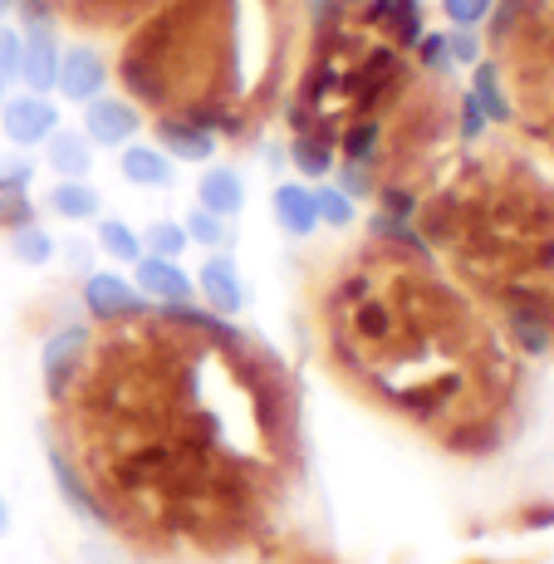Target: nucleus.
Masks as SVG:
<instances>
[{"mask_svg":"<svg viewBox=\"0 0 554 564\" xmlns=\"http://www.w3.org/2000/svg\"><path fill=\"white\" fill-rule=\"evenodd\" d=\"M50 408L69 506L148 550H241L270 530L300 471L285 368L192 305L99 324Z\"/></svg>","mask_w":554,"mask_h":564,"instance_id":"f257e3e1","label":"nucleus"},{"mask_svg":"<svg viewBox=\"0 0 554 564\" xmlns=\"http://www.w3.org/2000/svg\"><path fill=\"white\" fill-rule=\"evenodd\" d=\"M324 349L354 393L447 452L481 457L510 432L520 359L506 329L432 251L373 241L349 256L319 300Z\"/></svg>","mask_w":554,"mask_h":564,"instance_id":"f03ea898","label":"nucleus"},{"mask_svg":"<svg viewBox=\"0 0 554 564\" xmlns=\"http://www.w3.org/2000/svg\"><path fill=\"white\" fill-rule=\"evenodd\" d=\"M427 251L452 280L501 314L510 344L545 354L554 339V192L520 177H471L417 212Z\"/></svg>","mask_w":554,"mask_h":564,"instance_id":"7ed1b4c3","label":"nucleus"},{"mask_svg":"<svg viewBox=\"0 0 554 564\" xmlns=\"http://www.w3.org/2000/svg\"><path fill=\"white\" fill-rule=\"evenodd\" d=\"M138 133H143V113H138L133 99L99 94V99L84 104V138L94 148H128Z\"/></svg>","mask_w":554,"mask_h":564,"instance_id":"20e7f679","label":"nucleus"},{"mask_svg":"<svg viewBox=\"0 0 554 564\" xmlns=\"http://www.w3.org/2000/svg\"><path fill=\"white\" fill-rule=\"evenodd\" d=\"M0 128L15 148H40L59 128V108L50 104V94H15L0 104Z\"/></svg>","mask_w":554,"mask_h":564,"instance_id":"39448f33","label":"nucleus"},{"mask_svg":"<svg viewBox=\"0 0 554 564\" xmlns=\"http://www.w3.org/2000/svg\"><path fill=\"white\" fill-rule=\"evenodd\" d=\"M133 285L143 300H152V305H192V295H197L192 275L177 265V260L148 256V251L133 260Z\"/></svg>","mask_w":554,"mask_h":564,"instance_id":"423d86ee","label":"nucleus"},{"mask_svg":"<svg viewBox=\"0 0 554 564\" xmlns=\"http://www.w3.org/2000/svg\"><path fill=\"white\" fill-rule=\"evenodd\" d=\"M54 89H59L69 104L99 99V94L108 89V64H104V54H94V50H84V45L59 50V79H54Z\"/></svg>","mask_w":554,"mask_h":564,"instance_id":"0eeeda50","label":"nucleus"},{"mask_svg":"<svg viewBox=\"0 0 554 564\" xmlns=\"http://www.w3.org/2000/svg\"><path fill=\"white\" fill-rule=\"evenodd\" d=\"M152 138H157V148L172 162H211L216 158V133L206 123H192V118L162 113L157 123H152Z\"/></svg>","mask_w":554,"mask_h":564,"instance_id":"6e6552de","label":"nucleus"},{"mask_svg":"<svg viewBox=\"0 0 554 564\" xmlns=\"http://www.w3.org/2000/svg\"><path fill=\"white\" fill-rule=\"evenodd\" d=\"M89 334H94L89 324H69V329H59L45 344V393H50V403L74 383V373H79V364H84V349H89Z\"/></svg>","mask_w":554,"mask_h":564,"instance_id":"1a4fd4ad","label":"nucleus"},{"mask_svg":"<svg viewBox=\"0 0 554 564\" xmlns=\"http://www.w3.org/2000/svg\"><path fill=\"white\" fill-rule=\"evenodd\" d=\"M202 290V300L211 305V314H236L246 305V285H241V270L226 251H211L202 260V275L192 280Z\"/></svg>","mask_w":554,"mask_h":564,"instance_id":"9d476101","label":"nucleus"},{"mask_svg":"<svg viewBox=\"0 0 554 564\" xmlns=\"http://www.w3.org/2000/svg\"><path fill=\"white\" fill-rule=\"evenodd\" d=\"M143 305L148 300L138 295V285L123 275H89L84 280V310H89L94 324H113V319H123V314H133Z\"/></svg>","mask_w":554,"mask_h":564,"instance_id":"9b49d317","label":"nucleus"},{"mask_svg":"<svg viewBox=\"0 0 554 564\" xmlns=\"http://www.w3.org/2000/svg\"><path fill=\"white\" fill-rule=\"evenodd\" d=\"M20 79L30 84V94H50L59 79V45H54V30L35 25L25 35V59H20Z\"/></svg>","mask_w":554,"mask_h":564,"instance_id":"f8f14e48","label":"nucleus"},{"mask_svg":"<svg viewBox=\"0 0 554 564\" xmlns=\"http://www.w3.org/2000/svg\"><path fill=\"white\" fill-rule=\"evenodd\" d=\"M270 212H275L285 236H309L319 226V216H314V187H304V182H280L270 192Z\"/></svg>","mask_w":554,"mask_h":564,"instance_id":"ddd939ff","label":"nucleus"},{"mask_svg":"<svg viewBox=\"0 0 554 564\" xmlns=\"http://www.w3.org/2000/svg\"><path fill=\"white\" fill-rule=\"evenodd\" d=\"M45 162H50V172H59V177H89L94 143L84 133H74V128H54L45 138Z\"/></svg>","mask_w":554,"mask_h":564,"instance_id":"4468645a","label":"nucleus"},{"mask_svg":"<svg viewBox=\"0 0 554 564\" xmlns=\"http://www.w3.org/2000/svg\"><path fill=\"white\" fill-rule=\"evenodd\" d=\"M197 206L216 216H236L246 206V182L236 167H206L202 182H197Z\"/></svg>","mask_w":554,"mask_h":564,"instance_id":"2eb2a0df","label":"nucleus"},{"mask_svg":"<svg viewBox=\"0 0 554 564\" xmlns=\"http://www.w3.org/2000/svg\"><path fill=\"white\" fill-rule=\"evenodd\" d=\"M50 212L64 221H94L104 212L99 187H89V177H59L50 187Z\"/></svg>","mask_w":554,"mask_h":564,"instance_id":"dca6fc26","label":"nucleus"},{"mask_svg":"<svg viewBox=\"0 0 554 564\" xmlns=\"http://www.w3.org/2000/svg\"><path fill=\"white\" fill-rule=\"evenodd\" d=\"M368 25H378L383 35H393L398 45H417V40H422L417 0H373V10H368Z\"/></svg>","mask_w":554,"mask_h":564,"instance_id":"f3484780","label":"nucleus"},{"mask_svg":"<svg viewBox=\"0 0 554 564\" xmlns=\"http://www.w3.org/2000/svg\"><path fill=\"white\" fill-rule=\"evenodd\" d=\"M123 177L133 187H172V158L162 148H148V143H128L123 148Z\"/></svg>","mask_w":554,"mask_h":564,"instance_id":"a211bd4d","label":"nucleus"},{"mask_svg":"<svg viewBox=\"0 0 554 564\" xmlns=\"http://www.w3.org/2000/svg\"><path fill=\"white\" fill-rule=\"evenodd\" d=\"M30 167H10L0 177V231H20V226H35V202L25 192Z\"/></svg>","mask_w":554,"mask_h":564,"instance_id":"6ab92c4d","label":"nucleus"},{"mask_svg":"<svg viewBox=\"0 0 554 564\" xmlns=\"http://www.w3.org/2000/svg\"><path fill=\"white\" fill-rule=\"evenodd\" d=\"M476 69V84H471V99L476 108L486 113V123H515V104L506 99L501 89V74H496V64H471Z\"/></svg>","mask_w":554,"mask_h":564,"instance_id":"aec40b11","label":"nucleus"},{"mask_svg":"<svg viewBox=\"0 0 554 564\" xmlns=\"http://www.w3.org/2000/svg\"><path fill=\"white\" fill-rule=\"evenodd\" d=\"M290 158L304 177H324V172H334V133H300Z\"/></svg>","mask_w":554,"mask_h":564,"instance_id":"412c9836","label":"nucleus"},{"mask_svg":"<svg viewBox=\"0 0 554 564\" xmlns=\"http://www.w3.org/2000/svg\"><path fill=\"white\" fill-rule=\"evenodd\" d=\"M182 231H187V241H197L202 251H226V246H231V226H226V216L206 212V206H192L187 221H182Z\"/></svg>","mask_w":554,"mask_h":564,"instance_id":"4be33fe9","label":"nucleus"},{"mask_svg":"<svg viewBox=\"0 0 554 564\" xmlns=\"http://www.w3.org/2000/svg\"><path fill=\"white\" fill-rule=\"evenodd\" d=\"M99 246L113 260H123V265H133V260L143 256V236H138L128 221H118V216H104L99 221Z\"/></svg>","mask_w":554,"mask_h":564,"instance_id":"5701e85b","label":"nucleus"},{"mask_svg":"<svg viewBox=\"0 0 554 564\" xmlns=\"http://www.w3.org/2000/svg\"><path fill=\"white\" fill-rule=\"evenodd\" d=\"M10 256L20 260V265H50L54 260V241L45 226H20V231H10Z\"/></svg>","mask_w":554,"mask_h":564,"instance_id":"b1692460","label":"nucleus"},{"mask_svg":"<svg viewBox=\"0 0 554 564\" xmlns=\"http://www.w3.org/2000/svg\"><path fill=\"white\" fill-rule=\"evenodd\" d=\"M314 216H319V226H354L358 206H354L349 192H339V187H319V192H314Z\"/></svg>","mask_w":554,"mask_h":564,"instance_id":"393cba45","label":"nucleus"},{"mask_svg":"<svg viewBox=\"0 0 554 564\" xmlns=\"http://www.w3.org/2000/svg\"><path fill=\"white\" fill-rule=\"evenodd\" d=\"M187 231H182L177 221H152L148 231H143V251L148 256H167V260H177L182 251H187Z\"/></svg>","mask_w":554,"mask_h":564,"instance_id":"a878e982","label":"nucleus"},{"mask_svg":"<svg viewBox=\"0 0 554 564\" xmlns=\"http://www.w3.org/2000/svg\"><path fill=\"white\" fill-rule=\"evenodd\" d=\"M491 10H496V0H442V15H447L452 25H461V30H476Z\"/></svg>","mask_w":554,"mask_h":564,"instance_id":"bb28decb","label":"nucleus"},{"mask_svg":"<svg viewBox=\"0 0 554 564\" xmlns=\"http://www.w3.org/2000/svg\"><path fill=\"white\" fill-rule=\"evenodd\" d=\"M20 59H25V35L10 25H0V79H20Z\"/></svg>","mask_w":554,"mask_h":564,"instance_id":"cd10ccee","label":"nucleus"},{"mask_svg":"<svg viewBox=\"0 0 554 564\" xmlns=\"http://www.w3.org/2000/svg\"><path fill=\"white\" fill-rule=\"evenodd\" d=\"M339 192H349V197H368L373 187V167H363V162H339Z\"/></svg>","mask_w":554,"mask_h":564,"instance_id":"c85d7f7f","label":"nucleus"},{"mask_svg":"<svg viewBox=\"0 0 554 564\" xmlns=\"http://www.w3.org/2000/svg\"><path fill=\"white\" fill-rule=\"evenodd\" d=\"M447 50H452V64H476L481 59V40H476V30H461V25L447 35Z\"/></svg>","mask_w":554,"mask_h":564,"instance_id":"c756f323","label":"nucleus"},{"mask_svg":"<svg viewBox=\"0 0 554 564\" xmlns=\"http://www.w3.org/2000/svg\"><path fill=\"white\" fill-rule=\"evenodd\" d=\"M417 50H422V64H427V69H437V74H447V69H452L447 35H422V40H417Z\"/></svg>","mask_w":554,"mask_h":564,"instance_id":"7c9ffc66","label":"nucleus"},{"mask_svg":"<svg viewBox=\"0 0 554 564\" xmlns=\"http://www.w3.org/2000/svg\"><path fill=\"white\" fill-rule=\"evenodd\" d=\"M481 133H486V113L476 108L471 94H466V99H461V138H466V143H476Z\"/></svg>","mask_w":554,"mask_h":564,"instance_id":"2f4dec72","label":"nucleus"},{"mask_svg":"<svg viewBox=\"0 0 554 564\" xmlns=\"http://www.w3.org/2000/svg\"><path fill=\"white\" fill-rule=\"evenodd\" d=\"M15 6H20V0H0V20H6L10 10H15Z\"/></svg>","mask_w":554,"mask_h":564,"instance_id":"473e14b6","label":"nucleus"},{"mask_svg":"<svg viewBox=\"0 0 554 564\" xmlns=\"http://www.w3.org/2000/svg\"><path fill=\"white\" fill-rule=\"evenodd\" d=\"M10 525V511H6V501H0V530H6Z\"/></svg>","mask_w":554,"mask_h":564,"instance_id":"72a5a7b5","label":"nucleus"},{"mask_svg":"<svg viewBox=\"0 0 554 564\" xmlns=\"http://www.w3.org/2000/svg\"><path fill=\"white\" fill-rule=\"evenodd\" d=\"M0 104H6V79H0Z\"/></svg>","mask_w":554,"mask_h":564,"instance_id":"f704fd0d","label":"nucleus"}]
</instances>
